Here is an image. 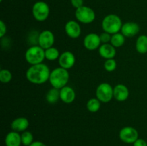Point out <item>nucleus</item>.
<instances>
[{
	"instance_id": "obj_1",
	"label": "nucleus",
	"mask_w": 147,
	"mask_h": 146,
	"mask_svg": "<svg viewBox=\"0 0 147 146\" xmlns=\"http://www.w3.org/2000/svg\"><path fill=\"white\" fill-rule=\"evenodd\" d=\"M50 72L48 66L45 64H34L29 67L26 72V77L31 83L41 84L46 82L50 78Z\"/></svg>"
},
{
	"instance_id": "obj_2",
	"label": "nucleus",
	"mask_w": 147,
	"mask_h": 146,
	"mask_svg": "<svg viewBox=\"0 0 147 146\" xmlns=\"http://www.w3.org/2000/svg\"><path fill=\"white\" fill-rule=\"evenodd\" d=\"M69 77L70 75L67 70L63 67H57L50 72L49 81L53 87L60 90L67 84Z\"/></svg>"
},
{
	"instance_id": "obj_3",
	"label": "nucleus",
	"mask_w": 147,
	"mask_h": 146,
	"mask_svg": "<svg viewBox=\"0 0 147 146\" xmlns=\"http://www.w3.org/2000/svg\"><path fill=\"white\" fill-rule=\"evenodd\" d=\"M122 21L119 16L116 14H109L102 21V28L103 31L114 34L119 33L122 28Z\"/></svg>"
},
{
	"instance_id": "obj_4",
	"label": "nucleus",
	"mask_w": 147,
	"mask_h": 146,
	"mask_svg": "<svg viewBox=\"0 0 147 146\" xmlns=\"http://www.w3.org/2000/svg\"><path fill=\"white\" fill-rule=\"evenodd\" d=\"M45 59V50L39 45L29 47L25 52L26 61L32 65L42 63Z\"/></svg>"
},
{
	"instance_id": "obj_5",
	"label": "nucleus",
	"mask_w": 147,
	"mask_h": 146,
	"mask_svg": "<svg viewBox=\"0 0 147 146\" xmlns=\"http://www.w3.org/2000/svg\"><path fill=\"white\" fill-rule=\"evenodd\" d=\"M76 19L78 21L83 24H90L96 19L95 11L90 7L83 6L78 9H76L75 13Z\"/></svg>"
},
{
	"instance_id": "obj_6",
	"label": "nucleus",
	"mask_w": 147,
	"mask_h": 146,
	"mask_svg": "<svg viewBox=\"0 0 147 146\" xmlns=\"http://www.w3.org/2000/svg\"><path fill=\"white\" fill-rule=\"evenodd\" d=\"M96 95L101 102H109L113 97V88L109 83H101L96 89Z\"/></svg>"
},
{
	"instance_id": "obj_7",
	"label": "nucleus",
	"mask_w": 147,
	"mask_h": 146,
	"mask_svg": "<svg viewBox=\"0 0 147 146\" xmlns=\"http://www.w3.org/2000/svg\"><path fill=\"white\" fill-rule=\"evenodd\" d=\"M32 11L33 17L37 21H44L50 14V7L45 1H37L33 5Z\"/></svg>"
},
{
	"instance_id": "obj_8",
	"label": "nucleus",
	"mask_w": 147,
	"mask_h": 146,
	"mask_svg": "<svg viewBox=\"0 0 147 146\" xmlns=\"http://www.w3.org/2000/svg\"><path fill=\"white\" fill-rule=\"evenodd\" d=\"M119 137L123 143L132 144L139 139V133L134 127L126 126L120 130Z\"/></svg>"
},
{
	"instance_id": "obj_9",
	"label": "nucleus",
	"mask_w": 147,
	"mask_h": 146,
	"mask_svg": "<svg viewBox=\"0 0 147 146\" xmlns=\"http://www.w3.org/2000/svg\"><path fill=\"white\" fill-rule=\"evenodd\" d=\"M37 41L39 46L46 50L53 47L55 42V36L50 30H44L39 34Z\"/></svg>"
},
{
	"instance_id": "obj_10",
	"label": "nucleus",
	"mask_w": 147,
	"mask_h": 146,
	"mask_svg": "<svg viewBox=\"0 0 147 146\" xmlns=\"http://www.w3.org/2000/svg\"><path fill=\"white\" fill-rule=\"evenodd\" d=\"M100 35L96 33H90L85 37L83 40V45L88 50H96L100 46Z\"/></svg>"
},
{
	"instance_id": "obj_11",
	"label": "nucleus",
	"mask_w": 147,
	"mask_h": 146,
	"mask_svg": "<svg viewBox=\"0 0 147 146\" xmlns=\"http://www.w3.org/2000/svg\"><path fill=\"white\" fill-rule=\"evenodd\" d=\"M58 62L60 67L68 70L74 66L76 63V57L71 52L66 51L60 54Z\"/></svg>"
},
{
	"instance_id": "obj_12",
	"label": "nucleus",
	"mask_w": 147,
	"mask_h": 146,
	"mask_svg": "<svg viewBox=\"0 0 147 146\" xmlns=\"http://www.w3.org/2000/svg\"><path fill=\"white\" fill-rule=\"evenodd\" d=\"M65 31L69 37L73 39H76L80 37L81 34V28L77 21L70 20L65 24Z\"/></svg>"
},
{
	"instance_id": "obj_13",
	"label": "nucleus",
	"mask_w": 147,
	"mask_h": 146,
	"mask_svg": "<svg viewBox=\"0 0 147 146\" xmlns=\"http://www.w3.org/2000/svg\"><path fill=\"white\" fill-rule=\"evenodd\" d=\"M140 27L139 24L133 21H129L123 24L121 31L126 37H132L139 32Z\"/></svg>"
},
{
	"instance_id": "obj_14",
	"label": "nucleus",
	"mask_w": 147,
	"mask_h": 146,
	"mask_svg": "<svg viewBox=\"0 0 147 146\" xmlns=\"http://www.w3.org/2000/svg\"><path fill=\"white\" fill-rule=\"evenodd\" d=\"M129 91L128 87L123 84H116L113 88V97L119 102H123L128 99Z\"/></svg>"
},
{
	"instance_id": "obj_15",
	"label": "nucleus",
	"mask_w": 147,
	"mask_h": 146,
	"mask_svg": "<svg viewBox=\"0 0 147 146\" xmlns=\"http://www.w3.org/2000/svg\"><path fill=\"white\" fill-rule=\"evenodd\" d=\"M60 100L66 104H70L76 99L75 90L69 86H65L60 90Z\"/></svg>"
},
{
	"instance_id": "obj_16",
	"label": "nucleus",
	"mask_w": 147,
	"mask_h": 146,
	"mask_svg": "<svg viewBox=\"0 0 147 146\" xmlns=\"http://www.w3.org/2000/svg\"><path fill=\"white\" fill-rule=\"evenodd\" d=\"M98 52L103 58L106 59V60L113 59L116 54V47L109 43L103 44L98 48Z\"/></svg>"
},
{
	"instance_id": "obj_17",
	"label": "nucleus",
	"mask_w": 147,
	"mask_h": 146,
	"mask_svg": "<svg viewBox=\"0 0 147 146\" xmlns=\"http://www.w3.org/2000/svg\"><path fill=\"white\" fill-rule=\"evenodd\" d=\"M29 125H30V123H29L28 120L26 117H20L14 119L11 122V127L13 131L20 133V132L26 131V130L28 128Z\"/></svg>"
},
{
	"instance_id": "obj_18",
	"label": "nucleus",
	"mask_w": 147,
	"mask_h": 146,
	"mask_svg": "<svg viewBox=\"0 0 147 146\" xmlns=\"http://www.w3.org/2000/svg\"><path fill=\"white\" fill-rule=\"evenodd\" d=\"M22 144L21 135L15 131L9 132L5 137L6 146H20Z\"/></svg>"
},
{
	"instance_id": "obj_19",
	"label": "nucleus",
	"mask_w": 147,
	"mask_h": 146,
	"mask_svg": "<svg viewBox=\"0 0 147 146\" xmlns=\"http://www.w3.org/2000/svg\"><path fill=\"white\" fill-rule=\"evenodd\" d=\"M136 50L140 54L147 52V36L141 35L136 42Z\"/></svg>"
},
{
	"instance_id": "obj_20",
	"label": "nucleus",
	"mask_w": 147,
	"mask_h": 146,
	"mask_svg": "<svg viewBox=\"0 0 147 146\" xmlns=\"http://www.w3.org/2000/svg\"><path fill=\"white\" fill-rule=\"evenodd\" d=\"M60 97V90L53 87L46 94V100L50 104H55L58 101Z\"/></svg>"
},
{
	"instance_id": "obj_21",
	"label": "nucleus",
	"mask_w": 147,
	"mask_h": 146,
	"mask_svg": "<svg viewBox=\"0 0 147 146\" xmlns=\"http://www.w3.org/2000/svg\"><path fill=\"white\" fill-rule=\"evenodd\" d=\"M125 43V36L122 33H116L112 34L111 44L115 47H120Z\"/></svg>"
},
{
	"instance_id": "obj_22",
	"label": "nucleus",
	"mask_w": 147,
	"mask_h": 146,
	"mask_svg": "<svg viewBox=\"0 0 147 146\" xmlns=\"http://www.w3.org/2000/svg\"><path fill=\"white\" fill-rule=\"evenodd\" d=\"M100 102H101L98 98H91L87 102L86 107L90 113H96L100 110Z\"/></svg>"
},
{
	"instance_id": "obj_23",
	"label": "nucleus",
	"mask_w": 147,
	"mask_h": 146,
	"mask_svg": "<svg viewBox=\"0 0 147 146\" xmlns=\"http://www.w3.org/2000/svg\"><path fill=\"white\" fill-rule=\"evenodd\" d=\"M45 58L47 60L53 61V60H57L60 57V53H59L58 50L55 47H51L48 49L45 50Z\"/></svg>"
},
{
	"instance_id": "obj_24",
	"label": "nucleus",
	"mask_w": 147,
	"mask_h": 146,
	"mask_svg": "<svg viewBox=\"0 0 147 146\" xmlns=\"http://www.w3.org/2000/svg\"><path fill=\"white\" fill-rule=\"evenodd\" d=\"M22 144L24 146H30L34 142V137L30 131L22 132L21 135Z\"/></svg>"
},
{
	"instance_id": "obj_25",
	"label": "nucleus",
	"mask_w": 147,
	"mask_h": 146,
	"mask_svg": "<svg viewBox=\"0 0 147 146\" xmlns=\"http://www.w3.org/2000/svg\"><path fill=\"white\" fill-rule=\"evenodd\" d=\"M12 78L11 72L6 69H3L0 71V81L3 83L9 82Z\"/></svg>"
},
{
	"instance_id": "obj_26",
	"label": "nucleus",
	"mask_w": 147,
	"mask_h": 146,
	"mask_svg": "<svg viewBox=\"0 0 147 146\" xmlns=\"http://www.w3.org/2000/svg\"><path fill=\"white\" fill-rule=\"evenodd\" d=\"M104 68L108 72H113L116 68V62L113 59L106 60L104 62Z\"/></svg>"
},
{
	"instance_id": "obj_27",
	"label": "nucleus",
	"mask_w": 147,
	"mask_h": 146,
	"mask_svg": "<svg viewBox=\"0 0 147 146\" xmlns=\"http://www.w3.org/2000/svg\"><path fill=\"white\" fill-rule=\"evenodd\" d=\"M100 41H101V43L103 44H106V43L109 42H111V36L109 33L106 32L104 31L103 33H102L100 35Z\"/></svg>"
},
{
	"instance_id": "obj_28",
	"label": "nucleus",
	"mask_w": 147,
	"mask_h": 146,
	"mask_svg": "<svg viewBox=\"0 0 147 146\" xmlns=\"http://www.w3.org/2000/svg\"><path fill=\"white\" fill-rule=\"evenodd\" d=\"M7 32V27L2 20L0 21V37H3Z\"/></svg>"
},
{
	"instance_id": "obj_29",
	"label": "nucleus",
	"mask_w": 147,
	"mask_h": 146,
	"mask_svg": "<svg viewBox=\"0 0 147 146\" xmlns=\"http://www.w3.org/2000/svg\"><path fill=\"white\" fill-rule=\"evenodd\" d=\"M73 7L76 9H78L83 6V0H71Z\"/></svg>"
},
{
	"instance_id": "obj_30",
	"label": "nucleus",
	"mask_w": 147,
	"mask_h": 146,
	"mask_svg": "<svg viewBox=\"0 0 147 146\" xmlns=\"http://www.w3.org/2000/svg\"><path fill=\"white\" fill-rule=\"evenodd\" d=\"M134 146H147V143L143 139H137L134 143H133Z\"/></svg>"
},
{
	"instance_id": "obj_31",
	"label": "nucleus",
	"mask_w": 147,
	"mask_h": 146,
	"mask_svg": "<svg viewBox=\"0 0 147 146\" xmlns=\"http://www.w3.org/2000/svg\"><path fill=\"white\" fill-rule=\"evenodd\" d=\"M30 146H46V145L42 142L34 141Z\"/></svg>"
}]
</instances>
